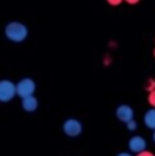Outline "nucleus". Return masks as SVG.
Instances as JSON below:
<instances>
[{"label":"nucleus","mask_w":155,"mask_h":156,"mask_svg":"<svg viewBox=\"0 0 155 156\" xmlns=\"http://www.w3.org/2000/svg\"><path fill=\"white\" fill-rule=\"evenodd\" d=\"M107 3H109L110 5H120L121 3H122V0H107Z\"/></svg>","instance_id":"f8f14e48"},{"label":"nucleus","mask_w":155,"mask_h":156,"mask_svg":"<svg viewBox=\"0 0 155 156\" xmlns=\"http://www.w3.org/2000/svg\"><path fill=\"white\" fill-rule=\"evenodd\" d=\"M153 140H154V143H155V130H154V134H153Z\"/></svg>","instance_id":"dca6fc26"},{"label":"nucleus","mask_w":155,"mask_h":156,"mask_svg":"<svg viewBox=\"0 0 155 156\" xmlns=\"http://www.w3.org/2000/svg\"><path fill=\"white\" fill-rule=\"evenodd\" d=\"M115 114H117V118L120 119L121 122H125V123H128L129 121H132V119H133L135 111L132 110L131 105H128V104H121L120 107L117 108Z\"/></svg>","instance_id":"423d86ee"},{"label":"nucleus","mask_w":155,"mask_h":156,"mask_svg":"<svg viewBox=\"0 0 155 156\" xmlns=\"http://www.w3.org/2000/svg\"><path fill=\"white\" fill-rule=\"evenodd\" d=\"M14 96H16L15 83L11 82L10 80L0 81V101L7 103V101H10V100H13Z\"/></svg>","instance_id":"7ed1b4c3"},{"label":"nucleus","mask_w":155,"mask_h":156,"mask_svg":"<svg viewBox=\"0 0 155 156\" xmlns=\"http://www.w3.org/2000/svg\"><path fill=\"white\" fill-rule=\"evenodd\" d=\"M36 90V83L32 78H23L18 83H15V93L21 99H26L29 96H33Z\"/></svg>","instance_id":"f03ea898"},{"label":"nucleus","mask_w":155,"mask_h":156,"mask_svg":"<svg viewBox=\"0 0 155 156\" xmlns=\"http://www.w3.org/2000/svg\"><path fill=\"white\" fill-rule=\"evenodd\" d=\"M137 156H155V155H153L148 151H144V152H142V154H137Z\"/></svg>","instance_id":"ddd939ff"},{"label":"nucleus","mask_w":155,"mask_h":156,"mask_svg":"<svg viewBox=\"0 0 155 156\" xmlns=\"http://www.w3.org/2000/svg\"><path fill=\"white\" fill-rule=\"evenodd\" d=\"M63 132H65V134L69 136V137H77V136H80L82 132L81 122L74 118L67 119V121H65V123H63Z\"/></svg>","instance_id":"20e7f679"},{"label":"nucleus","mask_w":155,"mask_h":156,"mask_svg":"<svg viewBox=\"0 0 155 156\" xmlns=\"http://www.w3.org/2000/svg\"><path fill=\"white\" fill-rule=\"evenodd\" d=\"M117 156H132V155L128 154V152H121V154H118Z\"/></svg>","instance_id":"2eb2a0df"},{"label":"nucleus","mask_w":155,"mask_h":156,"mask_svg":"<svg viewBox=\"0 0 155 156\" xmlns=\"http://www.w3.org/2000/svg\"><path fill=\"white\" fill-rule=\"evenodd\" d=\"M126 3H129V4H136V3H139L140 0H125Z\"/></svg>","instance_id":"4468645a"},{"label":"nucleus","mask_w":155,"mask_h":156,"mask_svg":"<svg viewBox=\"0 0 155 156\" xmlns=\"http://www.w3.org/2000/svg\"><path fill=\"white\" fill-rule=\"evenodd\" d=\"M154 58H155V49H154Z\"/></svg>","instance_id":"f3484780"},{"label":"nucleus","mask_w":155,"mask_h":156,"mask_svg":"<svg viewBox=\"0 0 155 156\" xmlns=\"http://www.w3.org/2000/svg\"><path fill=\"white\" fill-rule=\"evenodd\" d=\"M148 103H150L151 107L155 108V90L150 92V94H148Z\"/></svg>","instance_id":"9b49d317"},{"label":"nucleus","mask_w":155,"mask_h":156,"mask_svg":"<svg viewBox=\"0 0 155 156\" xmlns=\"http://www.w3.org/2000/svg\"><path fill=\"white\" fill-rule=\"evenodd\" d=\"M128 147L132 152H135V154H142V152L146 151L147 141H146L142 136H133V137L129 140Z\"/></svg>","instance_id":"39448f33"},{"label":"nucleus","mask_w":155,"mask_h":156,"mask_svg":"<svg viewBox=\"0 0 155 156\" xmlns=\"http://www.w3.org/2000/svg\"><path fill=\"white\" fill-rule=\"evenodd\" d=\"M144 125L151 130H155V108H151L144 114Z\"/></svg>","instance_id":"6e6552de"},{"label":"nucleus","mask_w":155,"mask_h":156,"mask_svg":"<svg viewBox=\"0 0 155 156\" xmlns=\"http://www.w3.org/2000/svg\"><path fill=\"white\" fill-rule=\"evenodd\" d=\"M5 37L13 43H21L27 37V27L21 22H10L4 29Z\"/></svg>","instance_id":"f257e3e1"},{"label":"nucleus","mask_w":155,"mask_h":156,"mask_svg":"<svg viewBox=\"0 0 155 156\" xmlns=\"http://www.w3.org/2000/svg\"><path fill=\"white\" fill-rule=\"evenodd\" d=\"M126 127H128V130H131V132H133V130L137 129V123L135 119H132V121H129L128 123H126Z\"/></svg>","instance_id":"9d476101"},{"label":"nucleus","mask_w":155,"mask_h":156,"mask_svg":"<svg viewBox=\"0 0 155 156\" xmlns=\"http://www.w3.org/2000/svg\"><path fill=\"white\" fill-rule=\"evenodd\" d=\"M146 90H148V92H153L155 90V80H147V82H146Z\"/></svg>","instance_id":"1a4fd4ad"},{"label":"nucleus","mask_w":155,"mask_h":156,"mask_svg":"<svg viewBox=\"0 0 155 156\" xmlns=\"http://www.w3.org/2000/svg\"><path fill=\"white\" fill-rule=\"evenodd\" d=\"M38 107V100L34 96H29L26 99H22V108L27 112H33Z\"/></svg>","instance_id":"0eeeda50"}]
</instances>
